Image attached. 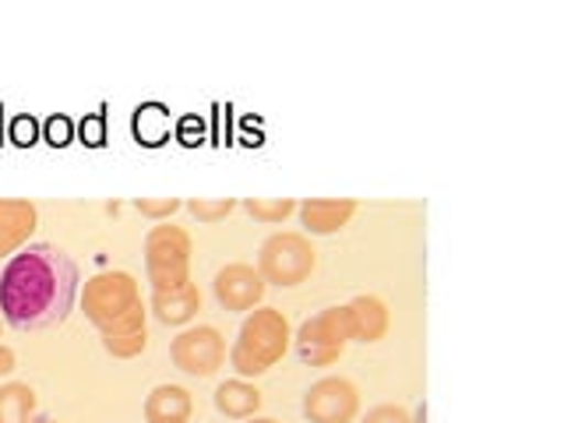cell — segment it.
I'll list each match as a JSON object with an SVG mask.
<instances>
[{"instance_id":"1","label":"cell","mask_w":564,"mask_h":423,"mask_svg":"<svg viewBox=\"0 0 564 423\" xmlns=\"http://www.w3.org/2000/svg\"><path fill=\"white\" fill-rule=\"evenodd\" d=\"M78 264L53 243H29L0 272V314L18 332L67 322L78 300Z\"/></svg>"},{"instance_id":"2","label":"cell","mask_w":564,"mask_h":423,"mask_svg":"<svg viewBox=\"0 0 564 423\" xmlns=\"http://www.w3.org/2000/svg\"><path fill=\"white\" fill-rule=\"evenodd\" d=\"M85 317L99 328L102 349L117 360H131L149 346V311L141 304L138 279L131 272H99L85 282Z\"/></svg>"},{"instance_id":"3","label":"cell","mask_w":564,"mask_h":423,"mask_svg":"<svg viewBox=\"0 0 564 423\" xmlns=\"http://www.w3.org/2000/svg\"><path fill=\"white\" fill-rule=\"evenodd\" d=\"M293 343L290 317L279 307H254L237 332V343L229 346V364L237 378H258L272 370Z\"/></svg>"},{"instance_id":"4","label":"cell","mask_w":564,"mask_h":423,"mask_svg":"<svg viewBox=\"0 0 564 423\" xmlns=\"http://www.w3.org/2000/svg\"><path fill=\"white\" fill-rule=\"evenodd\" d=\"M191 254H194V240L184 226L155 223L145 237V272L152 290H176L191 282Z\"/></svg>"},{"instance_id":"5","label":"cell","mask_w":564,"mask_h":423,"mask_svg":"<svg viewBox=\"0 0 564 423\" xmlns=\"http://www.w3.org/2000/svg\"><path fill=\"white\" fill-rule=\"evenodd\" d=\"M300 360L311 367H332L343 357L346 346L352 343V325H349V307H325L314 317H307L304 325L293 335Z\"/></svg>"},{"instance_id":"6","label":"cell","mask_w":564,"mask_h":423,"mask_svg":"<svg viewBox=\"0 0 564 423\" xmlns=\"http://www.w3.org/2000/svg\"><path fill=\"white\" fill-rule=\"evenodd\" d=\"M317 264V251L304 234H272L258 251V272L272 286H300Z\"/></svg>"},{"instance_id":"7","label":"cell","mask_w":564,"mask_h":423,"mask_svg":"<svg viewBox=\"0 0 564 423\" xmlns=\"http://www.w3.org/2000/svg\"><path fill=\"white\" fill-rule=\"evenodd\" d=\"M170 360L191 378H212L226 360V335L212 325H191L170 343Z\"/></svg>"},{"instance_id":"8","label":"cell","mask_w":564,"mask_h":423,"mask_svg":"<svg viewBox=\"0 0 564 423\" xmlns=\"http://www.w3.org/2000/svg\"><path fill=\"white\" fill-rule=\"evenodd\" d=\"M360 413V392L349 378H322L304 392V416L311 423H352Z\"/></svg>"},{"instance_id":"9","label":"cell","mask_w":564,"mask_h":423,"mask_svg":"<svg viewBox=\"0 0 564 423\" xmlns=\"http://www.w3.org/2000/svg\"><path fill=\"white\" fill-rule=\"evenodd\" d=\"M212 290H216V300H219L226 311H254V307H261L269 282L261 279V272L254 269V264L229 261L226 269L216 272V282H212Z\"/></svg>"},{"instance_id":"10","label":"cell","mask_w":564,"mask_h":423,"mask_svg":"<svg viewBox=\"0 0 564 423\" xmlns=\"http://www.w3.org/2000/svg\"><path fill=\"white\" fill-rule=\"evenodd\" d=\"M40 212L29 198H0V258H14L35 234Z\"/></svg>"},{"instance_id":"11","label":"cell","mask_w":564,"mask_h":423,"mask_svg":"<svg viewBox=\"0 0 564 423\" xmlns=\"http://www.w3.org/2000/svg\"><path fill=\"white\" fill-rule=\"evenodd\" d=\"M300 219H304L307 234L314 237H332L339 234L343 226H349V219L357 216V202L352 198H311L304 205H296Z\"/></svg>"},{"instance_id":"12","label":"cell","mask_w":564,"mask_h":423,"mask_svg":"<svg viewBox=\"0 0 564 423\" xmlns=\"http://www.w3.org/2000/svg\"><path fill=\"white\" fill-rule=\"evenodd\" d=\"M349 325H352V339L360 343H381L392 325V314H388L384 300L375 293H360L349 300Z\"/></svg>"},{"instance_id":"13","label":"cell","mask_w":564,"mask_h":423,"mask_svg":"<svg viewBox=\"0 0 564 423\" xmlns=\"http://www.w3.org/2000/svg\"><path fill=\"white\" fill-rule=\"evenodd\" d=\"M149 307L163 325L181 328L202 311V293H198L194 282H184V286H176V290H152V304Z\"/></svg>"},{"instance_id":"14","label":"cell","mask_w":564,"mask_h":423,"mask_svg":"<svg viewBox=\"0 0 564 423\" xmlns=\"http://www.w3.org/2000/svg\"><path fill=\"white\" fill-rule=\"evenodd\" d=\"M194 413V399L184 384H159L145 399L149 423H187Z\"/></svg>"},{"instance_id":"15","label":"cell","mask_w":564,"mask_h":423,"mask_svg":"<svg viewBox=\"0 0 564 423\" xmlns=\"http://www.w3.org/2000/svg\"><path fill=\"white\" fill-rule=\"evenodd\" d=\"M216 410L223 416H234V420H251L261 410V392L247 378L223 381L216 388Z\"/></svg>"},{"instance_id":"16","label":"cell","mask_w":564,"mask_h":423,"mask_svg":"<svg viewBox=\"0 0 564 423\" xmlns=\"http://www.w3.org/2000/svg\"><path fill=\"white\" fill-rule=\"evenodd\" d=\"M35 388L25 381H8L0 384V423H32L35 416Z\"/></svg>"},{"instance_id":"17","label":"cell","mask_w":564,"mask_h":423,"mask_svg":"<svg viewBox=\"0 0 564 423\" xmlns=\"http://www.w3.org/2000/svg\"><path fill=\"white\" fill-rule=\"evenodd\" d=\"M243 212H247V216L261 219V223H282V219H290L293 212H296V202L293 198H275V202H269V198H247Z\"/></svg>"},{"instance_id":"18","label":"cell","mask_w":564,"mask_h":423,"mask_svg":"<svg viewBox=\"0 0 564 423\" xmlns=\"http://www.w3.org/2000/svg\"><path fill=\"white\" fill-rule=\"evenodd\" d=\"M184 208L198 223H219L237 208V202L234 198H191V202H184Z\"/></svg>"},{"instance_id":"19","label":"cell","mask_w":564,"mask_h":423,"mask_svg":"<svg viewBox=\"0 0 564 423\" xmlns=\"http://www.w3.org/2000/svg\"><path fill=\"white\" fill-rule=\"evenodd\" d=\"M134 208L141 212V216L166 223L170 216H176V212L184 208V202H181V198H138V202H134Z\"/></svg>"},{"instance_id":"20","label":"cell","mask_w":564,"mask_h":423,"mask_svg":"<svg viewBox=\"0 0 564 423\" xmlns=\"http://www.w3.org/2000/svg\"><path fill=\"white\" fill-rule=\"evenodd\" d=\"M360 423H413V416L402 410V405H392V402H384V405H375Z\"/></svg>"},{"instance_id":"21","label":"cell","mask_w":564,"mask_h":423,"mask_svg":"<svg viewBox=\"0 0 564 423\" xmlns=\"http://www.w3.org/2000/svg\"><path fill=\"white\" fill-rule=\"evenodd\" d=\"M32 138H35V123L32 120H18L14 123V141H18V145H29Z\"/></svg>"},{"instance_id":"22","label":"cell","mask_w":564,"mask_h":423,"mask_svg":"<svg viewBox=\"0 0 564 423\" xmlns=\"http://www.w3.org/2000/svg\"><path fill=\"white\" fill-rule=\"evenodd\" d=\"M67 120H50V138H53V145H64L67 141Z\"/></svg>"},{"instance_id":"23","label":"cell","mask_w":564,"mask_h":423,"mask_svg":"<svg viewBox=\"0 0 564 423\" xmlns=\"http://www.w3.org/2000/svg\"><path fill=\"white\" fill-rule=\"evenodd\" d=\"M14 370V349L11 346H0V378H8Z\"/></svg>"},{"instance_id":"24","label":"cell","mask_w":564,"mask_h":423,"mask_svg":"<svg viewBox=\"0 0 564 423\" xmlns=\"http://www.w3.org/2000/svg\"><path fill=\"white\" fill-rule=\"evenodd\" d=\"M82 134H88V145H99V141H102V120H88V128H82Z\"/></svg>"},{"instance_id":"25","label":"cell","mask_w":564,"mask_h":423,"mask_svg":"<svg viewBox=\"0 0 564 423\" xmlns=\"http://www.w3.org/2000/svg\"><path fill=\"white\" fill-rule=\"evenodd\" d=\"M247 423H279V420H272V416H251Z\"/></svg>"},{"instance_id":"26","label":"cell","mask_w":564,"mask_h":423,"mask_svg":"<svg viewBox=\"0 0 564 423\" xmlns=\"http://www.w3.org/2000/svg\"><path fill=\"white\" fill-rule=\"evenodd\" d=\"M32 423H61V420H32Z\"/></svg>"},{"instance_id":"27","label":"cell","mask_w":564,"mask_h":423,"mask_svg":"<svg viewBox=\"0 0 564 423\" xmlns=\"http://www.w3.org/2000/svg\"><path fill=\"white\" fill-rule=\"evenodd\" d=\"M0 325H4V314H0Z\"/></svg>"}]
</instances>
